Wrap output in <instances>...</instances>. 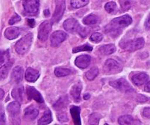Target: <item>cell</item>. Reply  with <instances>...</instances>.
Instances as JSON below:
<instances>
[{
	"label": "cell",
	"instance_id": "obj_11",
	"mask_svg": "<svg viewBox=\"0 0 150 125\" xmlns=\"http://www.w3.org/2000/svg\"><path fill=\"white\" fill-rule=\"evenodd\" d=\"M26 94H27L28 99H34L38 103H43L44 100L40 93L32 86H27L26 88Z\"/></svg>",
	"mask_w": 150,
	"mask_h": 125
},
{
	"label": "cell",
	"instance_id": "obj_26",
	"mask_svg": "<svg viewBox=\"0 0 150 125\" xmlns=\"http://www.w3.org/2000/svg\"><path fill=\"white\" fill-rule=\"evenodd\" d=\"M98 21H99V19L96 15L90 14L83 18V23L85 25H94L98 23Z\"/></svg>",
	"mask_w": 150,
	"mask_h": 125
},
{
	"label": "cell",
	"instance_id": "obj_45",
	"mask_svg": "<svg viewBox=\"0 0 150 125\" xmlns=\"http://www.w3.org/2000/svg\"><path fill=\"white\" fill-rule=\"evenodd\" d=\"M4 91H3L2 89H1V88H0V100L2 99L3 97H4Z\"/></svg>",
	"mask_w": 150,
	"mask_h": 125
},
{
	"label": "cell",
	"instance_id": "obj_39",
	"mask_svg": "<svg viewBox=\"0 0 150 125\" xmlns=\"http://www.w3.org/2000/svg\"><path fill=\"white\" fill-rule=\"evenodd\" d=\"M136 99H137V101L140 103L146 102V101H148L147 97L142 95V94H139V95H137V98H136Z\"/></svg>",
	"mask_w": 150,
	"mask_h": 125
},
{
	"label": "cell",
	"instance_id": "obj_17",
	"mask_svg": "<svg viewBox=\"0 0 150 125\" xmlns=\"http://www.w3.org/2000/svg\"><path fill=\"white\" fill-rule=\"evenodd\" d=\"M82 90V85L80 83H76L72 86L70 89V95L76 102L81 101V92Z\"/></svg>",
	"mask_w": 150,
	"mask_h": 125
},
{
	"label": "cell",
	"instance_id": "obj_5",
	"mask_svg": "<svg viewBox=\"0 0 150 125\" xmlns=\"http://www.w3.org/2000/svg\"><path fill=\"white\" fill-rule=\"evenodd\" d=\"M52 29V22L45 21L42 22L38 29V38L41 41H45L48 38L50 32Z\"/></svg>",
	"mask_w": 150,
	"mask_h": 125
},
{
	"label": "cell",
	"instance_id": "obj_46",
	"mask_svg": "<svg viewBox=\"0 0 150 125\" xmlns=\"http://www.w3.org/2000/svg\"><path fill=\"white\" fill-rule=\"evenodd\" d=\"M83 98H84V99H89V98H90V95H89V94H85L84 95H83Z\"/></svg>",
	"mask_w": 150,
	"mask_h": 125
},
{
	"label": "cell",
	"instance_id": "obj_32",
	"mask_svg": "<svg viewBox=\"0 0 150 125\" xmlns=\"http://www.w3.org/2000/svg\"><path fill=\"white\" fill-rule=\"evenodd\" d=\"M93 49L92 46H91L89 44H84V45L80 46H77L73 48V53H77V52H80V51H91Z\"/></svg>",
	"mask_w": 150,
	"mask_h": 125
},
{
	"label": "cell",
	"instance_id": "obj_38",
	"mask_svg": "<svg viewBox=\"0 0 150 125\" xmlns=\"http://www.w3.org/2000/svg\"><path fill=\"white\" fill-rule=\"evenodd\" d=\"M57 119L60 122H66L68 121L67 114L65 113H60L57 115Z\"/></svg>",
	"mask_w": 150,
	"mask_h": 125
},
{
	"label": "cell",
	"instance_id": "obj_43",
	"mask_svg": "<svg viewBox=\"0 0 150 125\" xmlns=\"http://www.w3.org/2000/svg\"><path fill=\"white\" fill-rule=\"evenodd\" d=\"M27 21H28V24H29V26H30V27H33V26H35V21L34 19H28Z\"/></svg>",
	"mask_w": 150,
	"mask_h": 125
},
{
	"label": "cell",
	"instance_id": "obj_13",
	"mask_svg": "<svg viewBox=\"0 0 150 125\" xmlns=\"http://www.w3.org/2000/svg\"><path fill=\"white\" fill-rule=\"evenodd\" d=\"M23 69L21 66H16L11 73V81L14 83H19L23 79Z\"/></svg>",
	"mask_w": 150,
	"mask_h": 125
},
{
	"label": "cell",
	"instance_id": "obj_21",
	"mask_svg": "<svg viewBox=\"0 0 150 125\" xmlns=\"http://www.w3.org/2000/svg\"><path fill=\"white\" fill-rule=\"evenodd\" d=\"M11 95L16 101L21 102L23 98V86H18L13 88L11 92Z\"/></svg>",
	"mask_w": 150,
	"mask_h": 125
},
{
	"label": "cell",
	"instance_id": "obj_1",
	"mask_svg": "<svg viewBox=\"0 0 150 125\" xmlns=\"http://www.w3.org/2000/svg\"><path fill=\"white\" fill-rule=\"evenodd\" d=\"M132 21L133 20L130 16L125 15V16L113 19L108 24L105 26L104 30L107 34H111V35L115 34L116 36H117V33L120 35L122 28L129 26L132 23Z\"/></svg>",
	"mask_w": 150,
	"mask_h": 125
},
{
	"label": "cell",
	"instance_id": "obj_2",
	"mask_svg": "<svg viewBox=\"0 0 150 125\" xmlns=\"http://www.w3.org/2000/svg\"><path fill=\"white\" fill-rule=\"evenodd\" d=\"M33 39V35L32 33L26 34L21 39L19 40L16 44V51L19 54H24L30 49Z\"/></svg>",
	"mask_w": 150,
	"mask_h": 125
},
{
	"label": "cell",
	"instance_id": "obj_44",
	"mask_svg": "<svg viewBox=\"0 0 150 125\" xmlns=\"http://www.w3.org/2000/svg\"><path fill=\"white\" fill-rule=\"evenodd\" d=\"M144 90H145V91H146V92H149L150 93V81H149V82H148L147 83H146V86H145Z\"/></svg>",
	"mask_w": 150,
	"mask_h": 125
},
{
	"label": "cell",
	"instance_id": "obj_18",
	"mask_svg": "<svg viewBox=\"0 0 150 125\" xmlns=\"http://www.w3.org/2000/svg\"><path fill=\"white\" fill-rule=\"evenodd\" d=\"M40 72L36 69H33L32 68H29L26 71L25 74V79L29 82H35L39 78Z\"/></svg>",
	"mask_w": 150,
	"mask_h": 125
},
{
	"label": "cell",
	"instance_id": "obj_22",
	"mask_svg": "<svg viewBox=\"0 0 150 125\" xmlns=\"http://www.w3.org/2000/svg\"><path fill=\"white\" fill-rule=\"evenodd\" d=\"M117 50L115 45L114 44H106L103 45L99 48V51L105 55H109V54L114 53Z\"/></svg>",
	"mask_w": 150,
	"mask_h": 125
},
{
	"label": "cell",
	"instance_id": "obj_34",
	"mask_svg": "<svg viewBox=\"0 0 150 125\" xmlns=\"http://www.w3.org/2000/svg\"><path fill=\"white\" fill-rule=\"evenodd\" d=\"M67 103V99L64 98V97H61V98L59 99V100L55 104H54V107L56 110H58V109H61L62 108V107H65Z\"/></svg>",
	"mask_w": 150,
	"mask_h": 125
},
{
	"label": "cell",
	"instance_id": "obj_25",
	"mask_svg": "<svg viewBox=\"0 0 150 125\" xmlns=\"http://www.w3.org/2000/svg\"><path fill=\"white\" fill-rule=\"evenodd\" d=\"M118 122L122 125H130L135 124V119L130 115H125L119 118Z\"/></svg>",
	"mask_w": 150,
	"mask_h": 125
},
{
	"label": "cell",
	"instance_id": "obj_37",
	"mask_svg": "<svg viewBox=\"0 0 150 125\" xmlns=\"http://www.w3.org/2000/svg\"><path fill=\"white\" fill-rule=\"evenodd\" d=\"M21 19V17L18 16V15L14 14L13 16H12L11 18H10V20H9V24H10V25L14 24H16V23H17V22L20 21Z\"/></svg>",
	"mask_w": 150,
	"mask_h": 125
},
{
	"label": "cell",
	"instance_id": "obj_47",
	"mask_svg": "<svg viewBox=\"0 0 150 125\" xmlns=\"http://www.w3.org/2000/svg\"><path fill=\"white\" fill-rule=\"evenodd\" d=\"M44 15H45V16H48L50 15V13H49V10H45V11H44Z\"/></svg>",
	"mask_w": 150,
	"mask_h": 125
},
{
	"label": "cell",
	"instance_id": "obj_15",
	"mask_svg": "<svg viewBox=\"0 0 150 125\" xmlns=\"http://www.w3.org/2000/svg\"><path fill=\"white\" fill-rule=\"evenodd\" d=\"M148 79H149V76L147 75V74L144 73V72L139 73L132 76V81L137 86L144 85L147 82Z\"/></svg>",
	"mask_w": 150,
	"mask_h": 125
},
{
	"label": "cell",
	"instance_id": "obj_28",
	"mask_svg": "<svg viewBox=\"0 0 150 125\" xmlns=\"http://www.w3.org/2000/svg\"><path fill=\"white\" fill-rule=\"evenodd\" d=\"M98 74H99V70H98V68H92V69H89V70L86 73V77L87 78L89 81H92L95 79V77L98 76Z\"/></svg>",
	"mask_w": 150,
	"mask_h": 125
},
{
	"label": "cell",
	"instance_id": "obj_29",
	"mask_svg": "<svg viewBox=\"0 0 150 125\" xmlns=\"http://www.w3.org/2000/svg\"><path fill=\"white\" fill-rule=\"evenodd\" d=\"M89 0H71V6L73 8H81L89 3Z\"/></svg>",
	"mask_w": 150,
	"mask_h": 125
},
{
	"label": "cell",
	"instance_id": "obj_4",
	"mask_svg": "<svg viewBox=\"0 0 150 125\" xmlns=\"http://www.w3.org/2000/svg\"><path fill=\"white\" fill-rule=\"evenodd\" d=\"M25 13L29 16H36L39 13L40 0H23Z\"/></svg>",
	"mask_w": 150,
	"mask_h": 125
},
{
	"label": "cell",
	"instance_id": "obj_27",
	"mask_svg": "<svg viewBox=\"0 0 150 125\" xmlns=\"http://www.w3.org/2000/svg\"><path fill=\"white\" fill-rule=\"evenodd\" d=\"M70 73H71V71L68 69H65V68L58 67L54 70V74L58 77L67 76V75L70 74Z\"/></svg>",
	"mask_w": 150,
	"mask_h": 125
},
{
	"label": "cell",
	"instance_id": "obj_12",
	"mask_svg": "<svg viewBox=\"0 0 150 125\" xmlns=\"http://www.w3.org/2000/svg\"><path fill=\"white\" fill-rule=\"evenodd\" d=\"M91 57L87 54H83L76 57L75 60V64L80 69H86L90 64Z\"/></svg>",
	"mask_w": 150,
	"mask_h": 125
},
{
	"label": "cell",
	"instance_id": "obj_42",
	"mask_svg": "<svg viewBox=\"0 0 150 125\" xmlns=\"http://www.w3.org/2000/svg\"><path fill=\"white\" fill-rule=\"evenodd\" d=\"M145 26H146V29L150 30V14L149 16H148L147 19H146V21H145Z\"/></svg>",
	"mask_w": 150,
	"mask_h": 125
},
{
	"label": "cell",
	"instance_id": "obj_24",
	"mask_svg": "<svg viewBox=\"0 0 150 125\" xmlns=\"http://www.w3.org/2000/svg\"><path fill=\"white\" fill-rule=\"evenodd\" d=\"M52 121V113L51 110H46L44 112V114L42 117L38 121V124L40 125H45L48 124Z\"/></svg>",
	"mask_w": 150,
	"mask_h": 125
},
{
	"label": "cell",
	"instance_id": "obj_19",
	"mask_svg": "<svg viewBox=\"0 0 150 125\" xmlns=\"http://www.w3.org/2000/svg\"><path fill=\"white\" fill-rule=\"evenodd\" d=\"M38 113H39V111L36 107H35L34 106H29L25 110L24 116L26 119H29V120H35L38 117Z\"/></svg>",
	"mask_w": 150,
	"mask_h": 125
},
{
	"label": "cell",
	"instance_id": "obj_16",
	"mask_svg": "<svg viewBox=\"0 0 150 125\" xmlns=\"http://www.w3.org/2000/svg\"><path fill=\"white\" fill-rule=\"evenodd\" d=\"M7 110L8 113H10V116L13 118H16L17 116H18L19 113H20L21 105L18 101H12L8 104Z\"/></svg>",
	"mask_w": 150,
	"mask_h": 125
},
{
	"label": "cell",
	"instance_id": "obj_3",
	"mask_svg": "<svg viewBox=\"0 0 150 125\" xmlns=\"http://www.w3.org/2000/svg\"><path fill=\"white\" fill-rule=\"evenodd\" d=\"M145 41L143 38H136L135 40L122 41L120 43V46L122 49L129 51H134L143 48Z\"/></svg>",
	"mask_w": 150,
	"mask_h": 125
},
{
	"label": "cell",
	"instance_id": "obj_35",
	"mask_svg": "<svg viewBox=\"0 0 150 125\" xmlns=\"http://www.w3.org/2000/svg\"><path fill=\"white\" fill-rule=\"evenodd\" d=\"M120 4L122 12L127 11L131 7V3L129 0H120Z\"/></svg>",
	"mask_w": 150,
	"mask_h": 125
},
{
	"label": "cell",
	"instance_id": "obj_41",
	"mask_svg": "<svg viewBox=\"0 0 150 125\" xmlns=\"http://www.w3.org/2000/svg\"><path fill=\"white\" fill-rule=\"evenodd\" d=\"M5 57H6V52L0 50V65H1L3 63H4V60H5Z\"/></svg>",
	"mask_w": 150,
	"mask_h": 125
},
{
	"label": "cell",
	"instance_id": "obj_40",
	"mask_svg": "<svg viewBox=\"0 0 150 125\" xmlns=\"http://www.w3.org/2000/svg\"><path fill=\"white\" fill-rule=\"evenodd\" d=\"M143 116L145 118H150V107H145L143 110Z\"/></svg>",
	"mask_w": 150,
	"mask_h": 125
},
{
	"label": "cell",
	"instance_id": "obj_36",
	"mask_svg": "<svg viewBox=\"0 0 150 125\" xmlns=\"http://www.w3.org/2000/svg\"><path fill=\"white\" fill-rule=\"evenodd\" d=\"M6 124V118L4 114V108L0 105V125H4Z\"/></svg>",
	"mask_w": 150,
	"mask_h": 125
},
{
	"label": "cell",
	"instance_id": "obj_9",
	"mask_svg": "<svg viewBox=\"0 0 150 125\" xmlns=\"http://www.w3.org/2000/svg\"><path fill=\"white\" fill-rule=\"evenodd\" d=\"M64 10H65V1H64V0H60L57 4L55 11L53 15L51 21H53V22L59 21L62 18L63 14L64 13Z\"/></svg>",
	"mask_w": 150,
	"mask_h": 125
},
{
	"label": "cell",
	"instance_id": "obj_14",
	"mask_svg": "<svg viewBox=\"0 0 150 125\" xmlns=\"http://www.w3.org/2000/svg\"><path fill=\"white\" fill-rule=\"evenodd\" d=\"M21 29L16 26H11L8 27L4 31V36L8 40H13L17 38L20 35Z\"/></svg>",
	"mask_w": 150,
	"mask_h": 125
},
{
	"label": "cell",
	"instance_id": "obj_30",
	"mask_svg": "<svg viewBox=\"0 0 150 125\" xmlns=\"http://www.w3.org/2000/svg\"><path fill=\"white\" fill-rule=\"evenodd\" d=\"M101 119V115L98 113H94L91 114L89 119V124H99L100 120Z\"/></svg>",
	"mask_w": 150,
	"mask_h": 125
},
{
	"label": "cell",
	"instance_id": "obj_6",
	"mask_svg": "<svg viewBox=\"0 0 150 125\" xmlns=\"http://www.w3.org/2000/svg\"><path fill=\"white\" fill-rule=\"evenodd\" d=\"M122 70L121 65L114 59H108L104 65V71L108 74H114Z\"/></svg>",
	"mask_w": 150,
	"mask_h": 125
},
{
	"label": "cell",
	"instance_id": "obj_10",
	"mask_svg": "<svg viewBox=\"0 0 150 125\" xmlns=\"http://www.w3.org/2000/svg\"><path fill=\"white\" fill-rule=\"evenodd\" d=\"M67 38V34L61 30H58L52 33L51 36V44L52 46L57 47Z\"/></svg>",
	"mask_w": 150,
	"mask_h": 125
},
{
	"label": "cell",
	"instance_id": "obj_23",
	"mask_svg": "<svg viewBox=\"0 0 150 125\" xmlns=\"http://www.w3.org/2000/svg\"><path fill=\"white\" fill-rule=\"evenodd\" d=\"M12 66H13V63L9 61L7 63H6L5 64L0 66V80L5 79L7 77Z\"/></svg>",
	"mask_w": 150,
	"mask_h": 125
},
{
	"label": "cell",
	"instance_id": "obj_7",
	"mask_svg": "<svg viewBox=\"0 0 150 125\" xmlns=\"http://www.w3.org/2000/svg\"><path fill=\"white\" fill-rule=\"evenodd\" d=\"M109 84L113 88H116V89L121 91V92L125 93L133 91V89L130 86V84L128 83V82L126 79H122V78H120V79H117V80L111 81V82H109Z\"/></svg>",
	"mask_w": 150,
	"mask_h": 125
},
{
	"label": "cell",
	"instance_id": "obj_8",
	"mask_svg": "<svg viewBox=\"0 0 150 125\" xmlns=\"http://www.w3.org/2000/svg\"><path fill=\"white\" fill-rule=\"evenodd\" d=\"M64 29L69 32H78L80 33L82 30L81 26L79 24V21L75 19H68L63 24Z\"/></svg>",
	"mask_w": 150,
	"mask_h": 125
},
{
	"label": "cell",
	"instance_id": "obj_33",
	"mask_svg": "<svg viewBox=\"0 0 150 125\" xmlns=\"http://www.w3.org/2000/svg\"><path fill=\"white\" fill-rule=\"evenodd\" d=\"M103 39V35L100 32H95L90 36V41L94 43H100Z\"/></svg>",
	"mask_w": 150,
	"mask_h": 125
},
{
	"label": "cell",
	"instance_id": "obj_31",
	"mask_svg": "<svg viewBox=\"0 0 150 125\" xmlns=\"http://www.w3.org/2000/svg\"><path fill=\"white\" fill-rule=\"evenodd\" d=\"M105 10L108 13H114L117 10V6L114 1H109L105 5Z\"/></svg>",
	"mask_w": 150,
	"mask_h": 125
},
{
	"label": "cell",
	"instance_id": "obj_20",
	"mask_svg": "<svg viewBox=\"0 0 150 125\" xmlns=\"http://www.w3.org/2000/svg\"><path fill=\"white\" fill-rule=\"evenodd\" d=\"M70 114H71L72 118H73V121H74L75 124L80 125L81 124V117H80V107H77V106H72L70 107Z\"/></svg>",
	"mask_w": 150,
	"mask_h": 125
}]
</instances>
